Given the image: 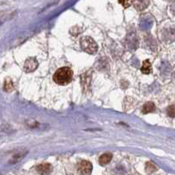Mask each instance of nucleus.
<instances>
[{"instance_id":"f257e3e1","label":"nucleus","mask_w":175,"mask_h":175,"mask_svg":"<svg viewBox=\"0 0 175 175\" xmlns=\"http://www.w3.org/2000/svg\"><path fill=\"white\" fill-rule=\"evenodd\" d=\"M73 71L69 67H61L54 75V81L59 85H67L72 81Z\"/></svg>"},{"instance_id":"f03ea898","label":"nucleus","mask_w":175,"mask_h":175,"mask_svg":"<svg viewBox=\"0 0 175 175\" xmlns=\"http://www.w3.org/2000/svg\"><path fill=\"white\" fill-rule=\"evenodd\" d=\"M81 47L88 54L94 55L97 52L98 46L90 37H85L81 40Z\"/></svg>"},{"instance_id":"7ed1b4c3","label":"nucleus","mask_w":175,"mask_h":175,"mask_svg":"<svg viewBox=\"0 0 175 175\" xmlns=\"http://www.w3.org/2000/svg\"><path fill=\"white\" fill-rule=\"evenodd\" d=\"M93 169V166L89 161H81L78 165V172L82 174H90Z\"/></svg>"},{"instance_id":"20e7f679","label":"nucleus","mask_w":175,"mask_h":175,"mask_svg":"<svg viewBox=\"0 0 175 175\" xmlns=\"http://www.w3.org/2000/svg\"><path fill=\"white\" fill-rule=\"evenodd\" d=\"M38 67V61L35 58H29L26 61L24 69L26 72H32Z\"/></svg>"},{"instance_id":"39448f33","label":"nucleus","mask_w":175,"mask_h":175,"mask_svg":"<svg viewBox=\"0 0 175 175\" xmlns=\"http://www.w3.org/2000/svg\"><path fill=\"white\" fill-rule=\"evenodd\" d=\"M111 160H112V154L110 152H107V153L102 154L99 158V163H100V165L104 166V165H107L108 163H110Z\"/></svg>"},{"instance_id":"423d86ee","label":"nucleus","mask_w":175,"mask_h":175,"mask_svg":"<svg viewBox=\"0 0 175 175\" xmlns=\"http://www.w3.org/2000/svg\"><path fill=\"white\" fill-rule=\"evenodd\" d=\"M37 171L42 174H46V173H49L51 172V166L47 163L45 164H41L40 166H37Z\"/></svg>"},{"instance_id":"0eeeda50","label":"nucleus","mask_w":175,"mask_h":175,"mask_svg":"<svg viewBox=\"0 0 175 175\" xmlns=\"http://www.w3.org/2000/svg\"><path fill=\"white\" fill-rule=\"evenodd\" d=\"M156 110V107H155V105L153 102H146L145 105H144V107H143V113L144 114H148V113H151V112H153L155 111Z\"/></svg>"},{"instance_id":"6e6552de","label":"nucleus","mask_w":175,"mask_h":175,"mask_svg":"<svg viewBox=\"0 0 175 175\" xmlns=\"http://www.w3.org/2000/svg\"><path fill=\"white\" fill-rule=\"evenodd\" d=\"M141 71L144 74H150L151 72V64L148 60L144 61L142 67H141Z\"/></svg>"},{"instance_id":"1a4fd4ad","label":"nucleus","mask_w":175,"mask_h":175,"mask_svg":"<svg viewBox=\"0 0 175 175\" xmlns=\"http://www.w3.org/2000/svg\"><path fill=\"white\" fill-rule=\"evenodd\" d=\"M4 90L7 92H10L13 90V85H12V82L10 81V80H6L5 82V85H4Z\"/></svg>"},{"instance_id":"9d476101","label":"nucleus","mask_w":175,"mask_h":175,"mask_svg":"<svg viewBox=\"0 0 175 175\" xmlns=\"http://www.w3.org/2000/svg\"><path fill=\"white\" fill-rule=\"evenodd\" d=\"M145 169H146V172H152L154 171H156V166L151 163V162H148L146 164V166H145Z\"/></svg>"},{"instance_id":"9b49d317","label":"nucleus","mask_w":175,"mask_h":175,"mask_svg":"<svg viewBox=\"0 0 175 175\" xmlns=\"http://www.w3.org/2000/svg\"><path fill=\"white\" fill-rule=\"evenodd\" d=\"M167 114L171 117H175V105H171L167 108Z\"/></svg>"},{"instance_id":"f8f14e48","label":"nucleus","mask_w":175,"mask_h":175,"mask_svg":"<svg viewBox=\"0 0 175 175\" xmlns=\"http://www.w3.org/2000/svg\"><path fill=\"white\" fill-rule=\"evenodd\" d=\"M118 2L125 8H128L131 5V0H118Z\"/></svg>"},{"instance_id":"ddd939ff","label":"nucleus","mask_w":175,"mask_h":175,"mask_svg":"<svg viewBox=\"0 0 175 175\" xmlns=\"http://www.w3.org/2000/svg\"><path fill=\"white\" fill-rule=\"evenodd\" d=\"M171 11H172V12L175 15V3H173V4L172 5V6H171Z\"/></svg>"}]
</instances>
